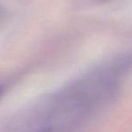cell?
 Masks as SVG:
<instances>
[{
  "instance_id": "6da1fadb",
  "label": "cell",
  "mask_w": 132,
  "mask_h": 132,
  "mask_svg": "<svg viewBox=\"0 0 132 132\" xmlns=\"http://www.w3.org/2000/svg\"><path fill=\"white\" fill-rule=\"evenodd\" d=\"M110 90L111 80L107 73L86 74L26 110L18 118V126L28 130H72L90 118Z\"/></svg>"
},
{
  "instance_id": "7a4b0ae2",
  "label": "cell",
  "mask_w": 132,
  "mask_h": 132,
  "mask_svg": "<svg viewBox=\"0 0 132 132\" xmlns=\"http://www.w3.org/2000/svg\"><path fill=\"white\" fill-rule=\"evenodd\" d=\"M2 92H3V88L0 86V96H1V94H2Z\"/></svg>"
},
{
  "instance_id": "3957f363",
  "label": "cell",
  "mask_w": 132,
  "mask_h": 132,
  "mask_svg": "<svg viewBox=\"0 0 132 132\" xmlns=\"http://www.w3.org/2000/svg\"><path fill=\"white\" fill-rule=\"evenodd\" d=\"M1 15H2V14H1V10H0V17H1Z\"/></svg>"
}]
</instances>
